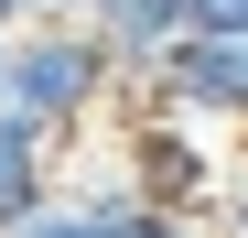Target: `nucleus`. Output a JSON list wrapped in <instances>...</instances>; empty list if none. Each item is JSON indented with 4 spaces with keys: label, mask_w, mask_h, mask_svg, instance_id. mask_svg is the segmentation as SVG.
Returning a JSON list of instances; mask_svg holds the SVG:
<instances>
[{
    "label": "nucleus",
    "mask_w": 248,
    "mask_h": 238,
    "mask_svg": "<svg viewBox=\"0 0 248 238\" xmlns=\"http://www.w3.org/2000/svg\"><path fill=\"white\" fill-rule=\"evenodd\" d=\"M0 98H22L32 119H54L65 141H87L97 119H108V98H130V65L108 54V33L87 11H44V22H11Z\"/></svg>",
    "instance_id": "1"
},
{
    "label": "nucleus",
    "mask_w": 248,
    "mask_h": 238,
    "mask_svg": "<svg viewBox=\"0 0 248 238\" xmlns=\"http://www.w3.org/2000/svg\"><path fill=\"white\" fill-rule=\"evenodd\" d=\"M119 173H130L151 206H173V217H216V152H205V119L194 108H130V130H119Z\"/></svg>",
    "instance_id": "2"
},
{
    "label": "nucleus",
    "mask_w": 248,
    "mask_h": 238,
    "mask_svg": "<svg viewBox=\"0 0 248 238\" xmlns=\"http://www.w3.org/2000/svg\"><path fill=\"white\" fill-rule=\"evenodd\" d=\"M54 184H65V130H54V119H32L22 98H0V217L44 206Z\"/></svg>",
    "instance_id": "3"
},
{
    "label": "nucleus",
    "mask_w": 248,
    "mask_h": 238,
    "mask_svg": "<svg viewBox=\"0 0 248 238\" xmlns=\"http://www.w3.org/2000/svg\"><path fill=\"white\" fill-rule=\"evenodd\" d=\"M97 33H108V54L119 65H130V76H151L162 54H173L184 44V33H194V11H184V0H97V11H87Z\"/></svg>",
    "instance_id": "4"
},
{
    "label": "nucleus",
    "mask_w": 248,
    "mask_h": 238,
    "mask_svg": "<svg viewBox=\"0 0 248 238\" xmlns=\"http://www.w3.org/2000/svg\"><path fill=\"white\" fill-rule=\"evenodd\" d=\"M44 11H76V0H11V22H44Z\"/></svg>",
    "instance_id": "5"
},
{
    "label": "nucleus",
    "mask_w": 248,
    "mask_h": 238,
    "mask_svg": "<svg viewBox=\"0 0 248 238\" xmlns=\"http://www.w3.org/2000/svg\"><path fill=\"white\" fill-rule=\"evenodd\" d=\"M0 54H11V22H0Z\"/></svg>",
    "instance_id": "6"
},
{
    "label": "nucleus",
    "mask_w": 248,
    "mask_h": 238,
    "mask_svg": "<svg viewBox=\"0 0 248 238\" xmlns=\"http://www.w3.org/2000/svg\"><path fill=\"white\" fill-rule=\"evenodd\" d=\"M216 238H248V227H216Z\"/></svg>",
    "instance_id": "7"
}]
</instances>
